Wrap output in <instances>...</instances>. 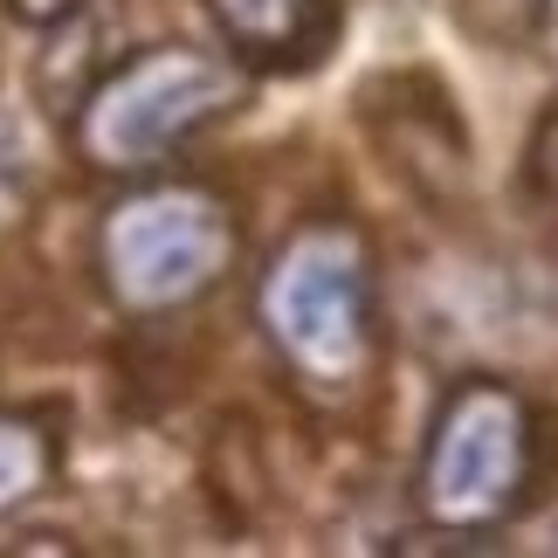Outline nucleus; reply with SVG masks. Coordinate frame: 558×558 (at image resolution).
<instances>
[{"label": "nucleus", "mask_w": 558, "mask_h": 558, "mask_svg": "<svg viewBox=\"0 0 558 558\" xmlns=\"http://www.w3.org/2000/svg\"><path fill=\"white\" fill-rule=\"evenodd\" d=\"M551 551H558V545H551Z\"/></svg>", "instance_id": "11"}, {"label": "nucleus", "mask_w": 558, "mask_h": 558, "mask_svg": "<svg viewBox=\"0 0 558 558\" xmlns=\"http://www.w3.org/2000/svg\"><path fill=\"white\" fill-rule=\"evenodd\" d=\"M545 421L510 379L469 373L441 393L435 421L421 441L414 469V504L427 531H462V538H489L531 504L545 462H538Z\"/></svg>", "instance_id": "4"}, {"label": "nucleus", "mask_w": 558, "mask_h": 558, "mask_svg": "<svg viewBox=\"0 0 558 558\" xmlns=\"http://www.w3.org/2000/svg\"><path fill=\"white\" fill-rule=\"evenodd\" d=\"M242 104H248V70L234 56L201 49V41H145L76 97L70 145L104 180H145L186 138L228 124Z\"/></svg>", "instance_id": "2"}, {"label": "nucleus", "mask_w": 558, "mask_h": 558, "mask_svg": "<svg viewBox=\"0 0 558 558\" xmlns=\"http://www.w3.org/2000/svg\"><path fill=\"white\" fill-rule=\"evenodd\" d=\"M524 201H531V214H538L545 242L558 248V97L538 111V124H531V145H524Z\"/></svg>", "instance_id": "9"}, {"label": "nucleus", "mask_w": 558, "mask_h": 558, "mask_svg": "<svg viewBox=\"0 0 558 558\" xmlns=\"http://www.w3.org/2000/svg\"><path fill=\"white\" fill-rule=\"evenodd\" d=\"M456 28L497 56H524L551 35V0H448Z\"/></svg>", "instance_id": "8"}, {"label": "nucleus", "mask_w": 558, "mask_h": 558, "mask_svg": "<svg viewBox=\"0 0 558 558\" xmlns=\"http://www.w3.org/2000/svg\"><path fill=\"white\" fill-rule=\"evenodd\" d=\"M97 283L124 317H173L242 263V214L207 180H132L97 214Z\"/></svg>", "instance_id": "3"}, {"label": "nucleus", "mask_w": 558, "mask_h": 558, "mask_svg": "<svg viewBox=\"0 0 558 558\" xmlns=\"http://www.w3.org/2000/svg\"><path fill=\"white\" fill-rule=\"evenodd\" d=\"M56 435L49 421L21 414V407H0V518H21L35 497H49L56 483Z\"/></svg>", "instance_id": "7"}, {"label": "nucleus", "mask_w": 558, "mask_h": 558, "mask_svg": "<svg viewBox=\"0 0 558 558\" xmlns=\"http://www.w3.org/2000/svg\"><path fill=\"white\" fill-rule=\"evenodd\" d=\"M8 8L21 21H35V28H49V21H70L76 14V0H8Z\"/></svg>", "instance_id": "10"}, {"label": "nucleus", "mask_w": 558, "mask_h": 558, "mask_svg": "<svg viewBox=\"0 0 558 558\" xmlns=\"http://www.w3.org/2000/svg\"><path fill=\"white\" fill-rule=\"evenodd\" d=\"M248 70H317L338 41V0H201Z\"/></svg>", "instance_id": "6"}, {"label": "nucleus", "mask_w": 558, "mask_h": 558, "mask_svg": "<svg viewBox=\"0 0 558 558\" xmlns=\"http://www.w3.org/2000/svg\"><path fill=\"white\" fill-rule=\"evenodd\" d=\"M373 242L345 214H311L255 276V325L311 407H359L379 386V276Z\"/></svg>", "instance_id": "1"}, {"label": "nucleus", "mask_w": 558, "mask_h": 558, "mask_svg": "<svg viewBox=\"0 0 558 558\" xmlns=\"http://www.w3.org/2000/svg\"><path fill=\"white\" fill-rule=\"evenodd\" d=\"M359 124H366L373 153L386 159L407 193H421L427 207H456L469 193V132L462 111L427 70H393L373 76L359 90Z\"/></svg>", "instance_id": "5"}]
</instances>
